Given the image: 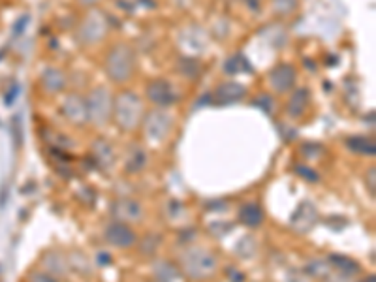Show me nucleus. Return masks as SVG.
<instances>
[{
	"instance_id": "nucleus-1",
	"label": "nucleus",
	"mask_w": 376,
	"mask_h": 282,
	"mask_svg": "<svg viewBox=\"0 0 376 282\" xmlns=\"http://www.w3.org/2000/svg\"><path fill=\"white\" fill-rule=\"evenodd\" d=\"M179 269L183 273V278L190 281H207L219 269V258L215 252L204 246H188L179 258Z\"/></svg>"
},
{
	"instance_id": "nucleus-2",
	"label": "nucleus",
	"mask_w": 376,
	"mask_h": 282,
	"mask_svg": "<svg viewBox=\"0 0 376 282\" xmlns=\"http://www.w3.org/2000/svg\"><path fill=\"white\" fill-rule=\"evenodd\" d=\"M143 117H145L143 102L134 92H121L113 100L111 119H115V123L123 132H134L143 123Z\"/></svg>"
},
{
	"instance_id": "nucleus-3",
	"label": "nucleus",
	"mask_w": 376,
	"mask_h": 282,
	"mask_svg": "<svg viewBox=\"0 0 376 282\" xmlns=\"http://www.w3.org/2000/svg\"><path fill=\"white\" fill-rule=\"evenodd\" d=\"M104 70L113 83H126L136 72V53L128 43H117L109 49Z\"/></svg>"
},
{
	"instance_id": "nucleus-4",
	"label": "nucleus",
	"mask_w": 376,
	"mask_h": 282,
	"mask_svg": "<svg viewBox=\"0 0 376 282\" xmlns=\"http://www.w3.org/2000/svg\"><path fill=\"white\" fill-rule=\"evenodd\" d=\"M113 96L106 87H98L91 92L87 100V112H89V121L96 124H104L111 119Z\"/></svg>"
},
{
	"instance_id": "nucleus-5",
	"label": "nucleus",
	"mask_w": 376,
	"mask_h": 282,
	"mask_svg": "<svg viewBox=\"0 0 376 282\" xmlns=\"http://www.w3.org/2000/svg\"><path fill=\"white\" fill-rule=\"evenodd\" d=\"M145 96L149 98L155 106L158 107H170L181 100L177 89L166 80H153L147 85Z\"/></svg>"
},
{
	"instance_id": "nucleus-6",
	"label": "nucleus",
	"mask_w": 376,
	"mask_h": 282,
	"mask_svg": "<svg viewBox=\"0 0 376 282\" xmlns=\"http://www.w3.org/2000/svg\"><path fill=\"white\" fill-rule=\"evenodd\" d=\"M104 237L108 241V245L115 246V249H130L138 243V235L132 229V226L126 222H111L104 232Z\"/></svg>"
},
{
	"instance_id": "nucleus-7",
	"label": "nucleus",
	"mask_w": 376,
	"mask_h": 282,
	"mask_svg": "<svg viewBox=\"0 0 376 282\" xmlns=\"http://www.w3.org/2000/svg\"><path fill=\"white\" fill-rule=\"evenodd\" d=\"M172 117L164 112H153L143 117V128H145L147 138L153 141H162L172 132Z\"/></svg>"
},
{
	"instance_id": "nucleus-8",
	"label": "nucleus",
	"mask_w": 376,
	"mask_h": 282,
	"mask_svg": "<svg viewBox=\"0 0 376 282\" xmlns=\"http://www.w3.org/2000/svg\"><path fill=\"white\" fill-rule=\"evenodd\" d=\"M111 213L113 219L118 220V222H140L143 219V207L138 200H132V197H121L117 202L111 205Z\"/></svg>"
},
{
	"instance_id": "nucleus-9",
	"label": "nucleus",
	"mask_w": 376,
	"mask_h": 282,
	"mask_svg": "<svg viewBox=\"0 0 376 282\" xmlns=\"http://www.w3.org/2000/svg\"><path fill=\"white\" fill-rule=\"evenodd\" d=\"M296 70L290 64H279L269 74V85L275 92H286L296 85Z\"/></svg>"
},
{
	"instance_id": "nucleus-10",
	"label": "nucleus",
	"mask_w": 376,
	"mask_h": 282,
	"mask_svg": "<svg viewBox=\"0 0 376 282\" xmlns=\"http://www.w3.org/2000/svg\"><path fill=\"white\" fill-rule=\"evenodd\" d=\"M247 94V89L237 83V81H224L213 91V102L216 106H230L236 102L243 100V96Z\"/></svg>"
},
{
	"instance_id": "nucleus-11",
	"label": "nucleus",
	"mask_w": 376,
	"mask_h": 282,
	"mask_svg": "<svg viewBox=\"0 0 376 282\" xmlns=\"http://www.w3.org/2000/svg\"><path fill=\"white\" fill-rule=\"evenodd\" d=\"M77 34H79L81 42L85 43H94L98 40H102L104 34H106V21H104V17L100 13H91L85 21L81 23Z\"/></svg>"
},
{
	"instance_id": "nucleus-12",
	"label": "nucleus",
	"mask_w": 376,
	"mask_h": 282,
	"mask_svg": "<svg viewBox=\"0 0 376 282\" xmlns=\"http://www.w3.org/2000/svg\"><path fill=\"white\" fill-rule=\"evenodd\" d=\"M237 219H239V222H241L243 226H247V228H258V226H262L265 215H263V209L260 207L258 203L248 202L243 203L239 213H237Z\"/></svg>"
},
{
	"instance_id": "nucleus-13",
	"label": "nucleus",
	"mask_w": 376,
	"mask_h": 282,
	"mask_svg": "<svg viewBox=\"0 0 376 282\" xmlns=\"http://www.w3.org/2000/svg\"><path fill=\"white\" fill-rule=\"evenodd\" d=\"M153 275L156 282H179L183 278V273L177 264H172L167 260H158L153 264Z\"/></svg>"
},
{
	"instance_id": "nucleus-14",
	"label": "nucleus",
	"mask_w": 376,
	"mask_h": 282,
	"mask_svg": "<svg viewBox=\"0 0 376 282\" xmlns=\"http://www.w3.org/2000/svg\"><path fill=\"white\" fill-rule=\"evenodd\" d=\"M314 224H316V209L312 207L309 202L301 203L296 213L292 215V226H296L303 234L306 229H312Z\"/></svg>"
},
{
	"instance_id": "nucleus-15",
	"label": "nucleus",
	"mask_w": 376,
	"mask_h": 282,
	"mask_svg": "<svg viewBox=\"0 0 376 282\" xmlns=\"http://www.w3.org/2000/svg\"><path fill=\"white\" fill-rule=\"evenodd\" d=\"M62 112L72 123H83V121H89V112H87V102L79 96H70L66 98L65 104H62Z\"/></svg>"
},
{
	"instance_id": "nucleus-16",
	"label": "nucleus",
	"mask_w": 376,
	"mask_h": 282,
	"mask_svg": "<svg viewBox=\"0 0 376 282\" xmlns=\"http://www.w3.org/2000/svg\"><path fill=\"white\" fill-rule=\"evenodd\" d=\"M346 147H348L354 155L360 156H375L376 155V145L375 139L369 136H350L346 139Z\"/></svg>"
},
{
	"instance_id": "nucleus-17",
	"label": "nucleus",
	"mask_w": 376,
	"mask_h": 282,
	"mask_svg": "<svg viewBox=\"0 0 376 282\" xmlns=\"http://www.w3.org/2000/svg\"><path fill=\"white\" fill-rule=\"evenodd\" d=\"M309 96L311 92L306 91V89H297V91L292 92L290 100L286 104V112L288 115L294 119H299L303 113L306 112V106H309Z\"/></svg>"
},
{
	"instance_id": "nucleus-18",
	"label": "nucleus",
	"mask_w": 376,
	"mask_h": 282,
	"mask_svg": "<svg viewBox=\"0 0 376 282\" xmlns=\"http://www.w3.org/2000/svg\"><path fill=\"white\" fill-rule=\"evenodd\" d=\"M328 261L329 266L338 269V275H343V277H354V275H358V273L361 271L360 264L355 260H352V258H346V256L333 254L329 256Z\"/></svg>"
},
{
	"instance_id": "nucleus-19",
	"label": "nucleus",
	"mask_w": 376,
	"mask_h": 282,
	"mask_svg": "<svg viewBox=\"0 0 376 282\" xmlns=\"http://www.w3.org/2000/svg\"><path fill=\"white\" fill-rule=\"evenodd\" d=\"M42 85L48 92H59L65 89L66 77L60 70H48L42 77Z\"/></svg>"
},
{
	"instance_id": "nucleus-20",
	"label": "nucleus",
	"mask_w": 376,
	"mask_h": 282,
	"mask_svg": "<svg viewBox=\"0 0 376 282\" xmlns=\"http://www.w3.org/2000/svg\"><path fill=\"white\" fill-rule=\"evenodd\" d=\"M145 164H147L145 151L140 149V147H134V149L128 151V155H126V164H124V168H126L128 173H140V171L145 168Z\"/></svg>"
},
{
	"instance_id": "nucleus-21",
	"label": "nucleus",
	"mask_w": 376,
	"mask_h": 282,
	"mask_svg": "<svg viewBox=\"0 0 376 282\" xmlns=\"http://www.w3.org/2000/svg\"><path fill=\"white\" fill-rule=\"evenodd\" d=\"M113 149L109 147L108 143H104V141H96L94 147H92V158L96 160V164L100 168H109L113 164Z\"/></svg>"
},
{
	"instance_id": "nucleus-22",
	"label": "nucleus",
	"mask_w": 376,
	"mask_h": 282,
	"mask_svg": "<svg viewBox=\"0 0 376 282\" xmlns=\"http://www.w3.org/2000/svg\"><path fill=\"white\" fill-rule=\"evenodd\" d=\"M306 271L312 273L318 278H328L331 275V266L328 260H314L306 266Z\"/></svg>"
},
{
	"instance_id": "nucleus-23",
	"label": "nucleus",
	"mask_w": 376,
	"mask_h": 282,
	"mask_svg": "<svg viewBox=\"0 0 376 282\" xmlns=\"http://www.w3.org/2000/svg\"><path fill=\"white\" fill-rule=\"evenodd\" d=\"M294 171H296V175H299L301 179H305V181H309V183H316L318 179H320L316 171L312 170L311 166H306V164H296L294 166Z\"/></svg>"
},
{
	"instance_id": "nucleus-24",
	"label": "nucleus",
	"mask_w": 376,
	"mask_h": 282,
	"mask_svg": "<svg viewBox=\"0 0 376 282\" xmlns=\"http://www.w3.org/2000/svg\"><path fill=\"white\" fill-rule=\"evenodd\" d=\"M369 177H371V181H369V179H367V185H369V183H371V196H375V168H372V170H369Z\"/></svg>"
},
{
	"instance_id": "nucleus-25",
	"label": "nucleus",
	"mask_w": 376,
	"mask_h": 282,
	"mask_svg": "<svg viewBox=\"0 0 376 282\" xmlns=\"http://www.w3.org/2000/svg\"><path fill=\"white\" fill-rule=\"evenodd\" d=\"M81 2H83V4H94V2H98V0H81Z\"/></svg>"
}]
</instances>
